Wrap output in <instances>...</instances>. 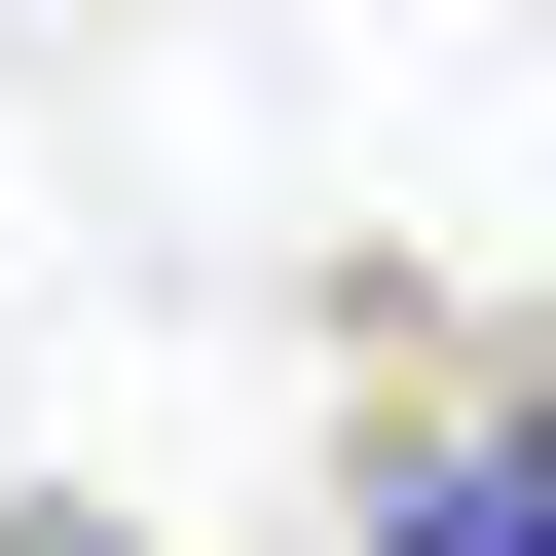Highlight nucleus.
Returning <instances> with one entry per match:
<instances>
[{
	"label": "nucleus",
	"instance_id": "obj_2",
	"mask_svg": "<svg viewBox=\"0 0 556 556\" xmlns=\"http://www.w3.org/2000/svg\"><path fill=\"white\" fill-rule=\"evenodd\" d=\"M0 556H149V519H75V482H38V519H0Z\"/></svg>",
	"mask_w": 556,
	"mask_h": 556
},
{
	"label": "nucleus",
	"instance_id": "obj_1",
	"mask_svg": "<svg viewBox=\"0 0 556 556\" xmlns=\"http://www.w3.org/2000/svg\"><path fill=\"white\" fill-rule=\"evenodd\" d=\"M371 556H556V334H519V408L371 445Z\"/></svg>",
	"mask_w": 556,
	"mask_h": 556
}]
</instances>
